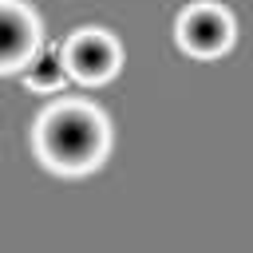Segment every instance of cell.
<instances>
[{
    "mask_svg": "<svg viewBox=\"0 0 253 253\" xmlns=\"http://www.w3.org/2000/svg\"><path fill=\"white\" fill-rule=\"evenodd\" d=\"M36 150L51 170H91L107 154V123L83 103H59L36 126Z\"/></svg>",
    "mask_w": 253,
    "mask_h": 253,
    "instance_id": "cell-1",
    "label": "cell"
},
{
    "mask_svg": "<svg viewBox=\"0 0 253 253\" xmlns=\"http://www.w3.org/2000/svg\"><path fill=\"white\" fill-rule=\"evenodd\" d=\"M233 40V20L213 4H194L178 16V43L190 55H217Z\"/></svg>",
    "mask_w": 253,
    "mask_h": 253,
    "instance_id": "cell-3",
    "label": "cell"
},
{
    "mask_svg": "<svg viewBox=\"0 0 253 253\" xmlns=\"http://www.w3.org/2000/svg\"><path fill=\"white\" fill-rule=\"evenodd\" d=\"M36 40H40L36 16L28 8H20L16 0H0V71L28 63Z\"/></svg>",
    "mask_w": 253,
    "mask_h": 253,
    "instance_id": "cell-4",
    "label": "cell"
},
{
    "mask_svg": "<svg viewBox=\"0 0 253 253\" xmlns=\"http://www.w3.org/2000/svg\"><path fill=\"white\" fill-rule=\"evenodd\" d=\"M63 67L71 79L79 83H103L119 71V43L107 36V32H95V28H83L79 36L67 40L63 47Z\"/></svg>",
    "mask_w": 253,
    "mask_h": 253,
    "instance_id": "cell-2",
    "label": "cell"
},
{
    "mask_svg": "<svg viewBox=\"0 0 253 253\" xmlns=\"http://www.w3.org/2000/svg\"><path fill=\"white\" fill-rule=\"evenodd\" d=\"M24 83L36 87V91H55L67 83V67H63V51L59 47H43L28 59V71H24Z\"/></svg>",
    "mask_w": 253,
    "mask_h": 253,
    "instance_id": "cell-5",
    "label": "cell"
}]
</instances>
